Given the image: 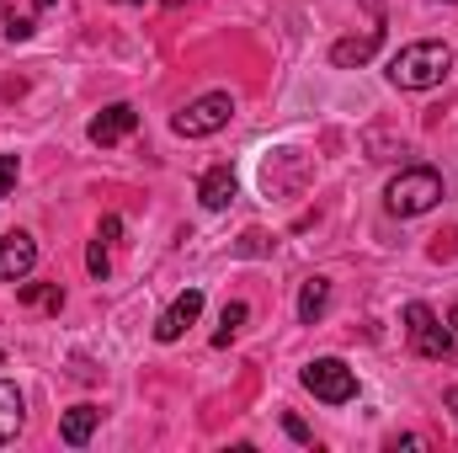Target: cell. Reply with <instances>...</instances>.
<instances>
[{"label": "cell", "instance_id": "7402d4cb", "mask_svg": "<svg viewBox=\"0 0 458 453\" xmlns=\"http://www.w3.org/2000/svg\"><path fill=\"white\" fill-rule=\"evenodd\" d=\"M448 326H454V337H458V304H454V310H448Z\"/></svg>", "mask_w": 458, "mask_h": 453}, {"label": "cell", "instance_id": "9a60e30c", "mask_svg": "<svg viewBox=\"0 0 458 453\" xmlns=\"http://www.w3.org/2000/svg\"><path fill=\"white\" fill-rule=\"evenodd\" d=\"M245 315H250V310H245L240 299H234V304H225V315H219V337H214V346H229V337H234V331L245 326Z\"/></svg>", "mask_w": 458, "mask_h": 453}, {"label": "cell", "instance_id": "6da1fadb", "mask_svg": "<svg viewBox=\"0 0 458 453\" xmlns=\"http://www.w3.org/2000/svg\"><path fill=\"white\" fill-rule=\"evenodd\" d=\"M448 70H454V48L437 43V38L405 43V48L389 59V81H394L400 91H432V86L448 81Z\"/></svg>", "mask_w": 458, "mask_h": 453}, {"label": "cell", "instance_id": "7c38bea8", "mask_svg": "<svg viewBox=\"0 0 458 453\" xmlns=\"http://www.w3.org/2000/svg\"><path fill=\"white\" fill-rule=\"evenodd\" d=\"M21 422H27V400H21L16 384L0 379V443H11V438L21 432Z\"/></svg>", "mask_w": 458, "mask_h": 453}, {"label": "cell", "instance_id": "3957f363", "mask_svg": "<svg viewBox=\"0 0 458 453\" xmlns=\"http://www.w3.org/2000/svg\"><path fill=\"white\" fill-rule=\"evenodd\" d=\"M405 341H411V352L416 357H432V363H448L458 352V337L448 321H437L421 299L416 304H405Z\"/></svg>", "mask_w": 458, "mask_h": 453}, {"label": "cell", "instance_id": "277c9868", "mask_svg": "<svg viewBox=\"0 0 458 453\" xmlns=\"http://www.w3.org/2000/svg\"><path fill=\"white\" fill-rule=\"evenodd\" d=\"M229 117H234V97L229 91H203L198 102H187L182 113L171 117V128L182 139H214V133L229 128Z\"/></svg>", "mask_w": 458, "mask_h": 453}, {"label": "cell", "instance_id": "8fae6325", "mask_svg": "<svg viewBox=\"0 0 458 453\" xmlns=\"http://www.w3.org/2000/svg\"><path fill=\"white\" fill-rule=\"evenodd\" d=\"M97 422H102V411H97V406H70V411L59 416V438H64L70 449H86V443H91V432H97Z\"/></svg>", "mask_w": 458, "mask_h": 453}, {"label": "cell", "instance_id": "7a4b0ae2", "mask_svg": "<svg viewBox=\"0 0 458 453\" xmlns=\"http://www.w3.org/2000/svg\"><path fill=\"white\" fill-rule=\"evenodd\" d=\"M384 203H389V214L416 219V214H427V209L443 203V176H437L432 166H411V171H400V176L384 187Z\"/></svg>", "mask_w": 458, "mask_h": 453}, {"label": "cell", "instance_id": "d6986e66", "mask_svg": "<svg viewBox=\"0 0 458 453\" xmlns=\"http://www.w3.org/2000/svg\"><path fill=\"white\" fill-rule=\"evenodd\" d=\"M97 235H102V240L113 245L117 235H123V219H117V214H107V219H102V229H97Z\"/></svg>", "mask_w": 458, "mask_h": 453}, {"label": "cell", "instance_id": "603a6c76", "mask_svg": "<svg viewBox=\"0 0 458 453\" xmlns=\"http://www.w3.org/2000/svg\"><path fill=\"white\" fill-rule=\"evenodd\" d=\"M165 5H187V0H165Z\"/></svg>", "mask_w": 458, "mask_h": 453}, {"label": "cell", "instance_id": "d4e9b609", "mask_svg": "<svg viewBox=\"0 0 458 453\" xmlns=\"http://www.w3.org/2000/svg\"><path fill=\"white\" fill-rule=\"evenodd\" d=\"M0 368H5V352H0Z\"/></svg>", "mask_w": 458, "mask_h": 453}, {"label": "cell", "instance_id": "8992f818", "mask_svg": "<svg viewBox=\"0 0 458 453\" xmlns=\"http://www.w3.org/2000/svg\"><path fill=\"white\" fill-rule=\"evenodd\" d=\"M198 315H203V288L176 294V299L160 310V321H155V341H182L187 326H198Z\"/></svg>", "mask_w": 458, "mask_h": 453}, {"label": "cell", "instance_id": "44dd1931", "mask_svg": "<svg viewBox=\"0 0 458 453\" xmlns=\"http://www.w3.org/2000/svg\"><path fill=\"white\" fill-rule=\"evenodd\" d=\"M443 406L454 411V422H458V384H454V389H448V395H443Z\"/></svg>", "mask_w": 458, "mask_h": 453}, {"label": "cell", "instance_id": "2e32d148", "mask_svg": "<svg viewBox=\"0 0 458 453\" xmlns=\"http://www.w3.org/2000/svg\"><path fill=\"white\" fill-rule=\"evenodd\" d=\"M86 267H91V278H97V283L107 278V267H113V261H107V240H102V235L91 240V251H86Z\"/></svg>", "mask_w": 458, "mask_h": 453}, {"label": "cell", "instance_id": "5b68a950", "mask_svg": "<svg viewBox=\"0 0 458 453\" xmlns=\"http://www.w3.org/2000/svg\"><path fill=\"white\" fill-rule=\"evenodd\" d=\"M304 389L315 395V400H326V406H346L352 395H357V373L346 368L342 357H315V363H304Z\"/></svg>", "mask_w": 458, "mask_h": 453}, {"label": "cell", "instance_id": "ba28073f", "mask_svg": "<svg viewBox=\"0 0 458 453\" xmlns=\"http://www.w3.org/2000/svg\"><path fill=\"white\" fill-rule=\"evenodd\" d=\"M133 128H139V113H133L128 102H113L107 113L91 117V128H86V133H91V144H102V150H107V144H117V139H128Z\"/></svg>", "mask_w": 458, "mask_h": 453}, {"label": "cell", "instance_id": "e0dca14e", "mask_svg": "<svg viewBox=\"0 0 458 453\" xmlns=\"http://www.w3.org/2000/svg\"><path fill=\"white\" fill-rule=\"evenodd\" d=\"M16 176H21V166H16V155H0V198H11V187H16Z\"/></svg>", "mask_w": 458, "mask_h": 453}, {"label": "cell", "instance_id": "30bf717a", "mask_svg": "<svg viewBox=\"0 0 458 453\" xmlns=\"http://www.w3.org/2000/svg\"><path fill=\"white\" fill-rule=\"evenodd\" d=\"M378 43H384L378 27H368L362 38H342V43H331V64H336V70H362V64L378 54Z\"/></svg>", "mask_w": 458, "mask_h": 453}, {"label": "cell", "instance_id": "4fadbf2b", "mask_svg": "<svg viewBox=\"0 0 458 453\" xmlns=\"http://www.w3.org/2000/svg\"><path fill=\"white\" fill-rule=\"evenodd\" d=\"M326 310H331V278H310V283L299 288V321L315 326Z\"/></svg>", "mask_w": 458, "mask_h": 453}, {"label": "cell", "instance_id": "ac0fdd59", "mask_svg": "<svg viewBox=\"0 0 458 453\" xmlns=\"http://www.w3.org/2000/svg\"><path fill=\"white\" fill-rule=\"evenodd\" d=\"M283 432H288L293 443H315V432H310V427H304L299 416H283Z\"/></svg>", "mask_w": 458, "mask_h": 453}, {"label": "cell", "instance_id": "ffe728a7", "mask_svg": "<svg viewBox=\"0 0 458 453\" xmlns=\"http://www.w3.org/2000/svg\"><path fill=\"white\" fill-rule=\"evenodd\" d=\"M5 38H32V21H16V16H11V21H5Z\"/></svg>", "mask_w": 458, "mask_h": 453}, {"label": "cell", "instance_id": "52a82bcc", "mask_svg": "<svg viewBox=\"0 0 458 453\" xmlns=\"http://www.w3.org/2000/svg\"><path fill=\"white\" fill-rule=\"evenodd\" d=\"M32 267H38V240L27 229H11L0 240V283H21Z\"/></svg>", "mask_w": 458, "mask_h": 453}, {"label": "cell", "instance_id": "9c48e42d", "mask_svg": "<svg viewBox=\"0 0 458 453\" xmlns=\"http://www.w3.org/2000/svg\"><path fill=\"white\" fill-rule=\"evenodd\" d=\"M234 192H240V182H234V171H229V166H208V171L198 176V203H203V209H214V214L234 203Z\"/></svg>", "mask_w": 458, "mask_h": 453}, {"label": "cell", "instance_id": "5bb4252c", "mask_svg": "<svg viewBox=\"0 0 458 453\" xmlns=\"http://www.w3.org/2000/svg\"><path fill=\"white\" fill-rule=\"evenodd\" d=\"M16 299H21V304H43V310H54V315L64 310V288H59V283H27V278H21V283H16Z\"/></svg>", "mask_w": 458, "mask_h": 453}, {"label": "cell", "instance_id": "cb8c5ba5", "mask_svg": "<svg viewBox=\"0 0 458 453\" xmlns=\"http://www.w3.org/2000/svg\"><path fill=\"white\" fill-rule=\"evenodd\" d=\"M123 5H139V0H123Z\"/></svg>", "mask_w": 458, "mask_h": 453}]
</instances>
